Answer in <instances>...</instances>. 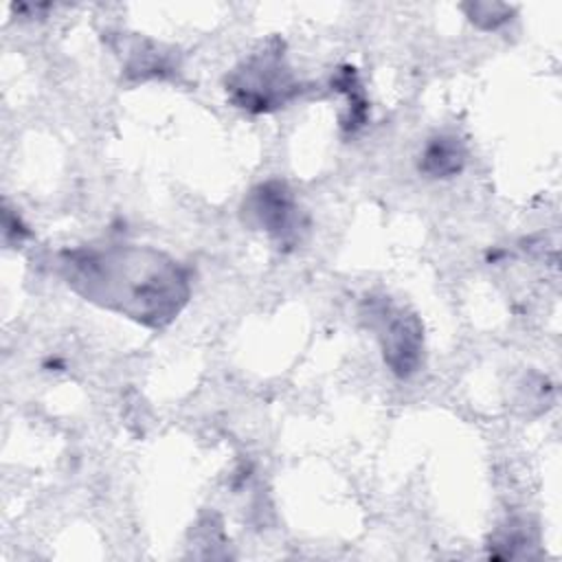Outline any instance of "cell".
Masks as SVG:
<instances>
[{
  "label": "cell",
  "mask_w": 562,
  "mask_h": 562,
  "mask_svg": "<svg viewBox=\"0 0 562 562\" xmlns=\"http://www.w3.org/2000/svg\"><path fill=\"white\" fill-rule=\"evenodd\" d=\"M465 156V147L457 136L439 134L426 143L419 169L428 178H452L463 169Z\"/></svg>",
  "instance_id": "5"
},
{
  "label": "cell",
  "mask_w": 562,
  "mask_h": 562,
  "mask_svg": "<svg viewBox=\"0 0 562 562\" xmlns=\"http://www.w3.org/2000/svg\"><path fill=\"white\" fill-rule=\"evenodd\" d=\"M331 86L338 90V92H345L347 94V103H349V112H347V119H342V127L347 132H356L360 125H364L367 121V99H364V92L358 83V75L353 68H340L336 72V77L331 79Z\"/></svg>",
  "instance_id": "6"
},
{
  "label": "cell",
  "mask_w": 562,
  "mask_h": 562,
  "mask_svg": "<svg viewBox=\"0 0 562 562\" xmlns=\"http://www.w3.org/2000/svg\"><path fill=\"white\" fill-rule=\"evenodd\" d=\"M226 97L233 105L266 114L285 108L305 90L303 81L288 64L283 42L272 37L259 50L244 57L224 79Z\"/></svg>",
  "instance_id": "2"
},
{
  "label": "cell",
  "mask_w": 562,
  "mask_h": 562,
  "mask_svg": "<svg viewBox=\"0 0 562 562\" xmlns=\"http://www.w3.org/2000/svg\"><path fill=\"white\" fill-rule=\"evenodd\" d=\"M362 316L375 331L382 360L397 378H411L424 362V325L415 312L391 299H369Z\"/></svg>",
  "instance_id": "3"
},
{
  "label": "cell",
  "mask_w": 562,
  "mask_h": 562,
  "mask_svg": "<svg viewBox=\"0 0 562 562\" xmlns=\"http://www.w3.org/2000/svg\"><path fill=\"white\" fill-rule=\"evenodd\" d=\"M531 542H533V538H531V527L527 525V520H509L492 538V544L496 549H503V553H501L503 558H514L520 547H529Z\"/></svg>",
  "instance_id": "8"
},
{
  "label": "cell",
  "mask_w": 562,
  "mask_h": 562,
  "mask_svg": "<svg viewBox=\"0 0 562 562\" xmlns=\"http://www.w3.org/2000/svg\"><path fill=\"white\" fill-rule=\"evenodd\" d=\"M470 22L483 31H494L498 26H503L505 22H509L514 9L509 4H501V2H470L461 7Z\"/></svg>",
  "instance_id": "7"
},
{
  "label": "cell",
  "mask_w": 562,
  "mask_h": 562,
  "mask_svg": "<svg viewBox=\"0 0 562 562\" xmlns=\"http://www.w3.org/2000/svg\"><path fill=\"white\" fill-rule=\"evenodd\" d=\"M55 268L83 301L149 329L171 325L191 299V270L154 246H77L61 250Z\"/></svg>",
  "instance_id": "1"
},
{
  "label": "cell",
  "mask_w": 562,
  "mask_h": 562,
  "mask_svg": "<svg viewBox=\"0 0 562 562\" xmlns=\"http://www.w3.org/2000/svg\"><path fill=\"white\" fill-rule=\"evenodd\" d=\"M241 215L283 248L296 246L307 228L305 215L283 180H266L252 187L244 198Z\"/></svg>",
  "instance_id": "4"
}]
</instances>
